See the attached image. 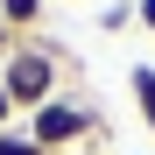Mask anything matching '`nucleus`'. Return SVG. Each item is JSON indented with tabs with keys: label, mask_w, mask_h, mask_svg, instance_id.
<instances>
[{
	"label": "nucleus",
	"mask_w": 155,
	"mask_h": 155,
	"mask_svg": "<svg viewBox=\"0 0 155 155\" xmlns=\"http://www.w3.org/2000/svg\"><path fill=\"white\" fill-rule=\"evenodd\" d=\"M134 21H141V28L155 35V0H134Z\"/></svg>",
	"instance_id": "423d86ee"
},
{
	"label": "nucleus",
	"mask_w": 155,
	"mask_h": 155,
	"mask_svg": "<svg viewBox=\"0 0 155 155\" xmlns=\"http://www.w3.org/2000/svg\"><path fill=\"white\" fill-rule=\"evenodd\" d=\"M127 92H134V113H141V127L155 134V64H134V71H127Z\"/></svg>",
	"instance_id": "7ed1b4c3"
},
{
	"label": "nucleus",
	"mask_w": 155,
	"mask_h": 155,
	"mask_svg": "<svg viewBox=\"0 0 155 155\" xmlns=\"http://www.w3.org/2000/svg\"><path fill=\"white\" fill-rule=\"evenodd\" d=\"M21 113H14V99H7V85H0V127H14Z\"/></svg>",
	"instance_id": "0eeeda50"
},
{
	"label": "nucleus",
	"mask_w": 155,
	"mask_h": 155,
	"mask_svg": "<svg viewBox=\"0 0 155 155\" xmlns=\"http://www.w3.org/2000/svg\"><path fill=\"white\" fill-rule=\"evenodd\" d=\"M0 155H42V141L28 134V120H14V127H0Z\"/></svg>",
	"instance_id": "39448f33"
},
{
	"label": "nucleus",
	"mask_w": 155,
	"mask_h": 155,
	"mask_svg": "<svg viewBox=\"0 0 155 155\" xmlns=\"http://www.w3.org/2000/svg\"><path fill=\"white\" fill-rule=\"evenodd\" d=\"M28 134L42 141V155H64V148H78V141H92V134H99V113H92L78 92H57L49 106L28 113Z\"/></svg>",
	"instance_id": "f03ea898"
},
{
	"label": "nucleus",
	"mask_w": 155,
	"mask_h": 155,
	"mask_svg": "<svg viewBox=\"0 0 155 155\" xmlns=\"http://www.w3.org/2000/svg\"><path fill=\"white\" fill-rule=\"evenodd\" d=\"M57 78H64L57 42H35V35H21L7 57H0V85H7V99H14V113H21V120H28L35 106H49V99H57Z\"/></svg>",
	"instance_id": "f257e3e1"
},
{
	"label": "nucleus",
	"mask_w": 155,
	"mask_h": 155,
	"mask_svg": "<svg viewBox=\"0 0 155 155\" xmlns=\"http://www.w3.org/2000/svg\"><path fill=\"white\" fill-rule=\"evenodd\" d=\"M49 0H0V21H7L14 35H35V21H42Z\"/></svg>",
	"instance_id": "20e7f679"
},
{
	"label": "nucleus",
	"mask_w": 155,
	"mask_h": 155,
	"mask_svg": "<svg viewBox=\"0 0 155 155\" xmlns=\"http://www.w3.org/2000/svg\"><path fill=\"white\" fill-rule=\"evenodd\" d=\"M14 42H21V35H14V28H7V21H0V57H7V49H14Z\"/></svg>",
	"instance_id": "6e6552de"
}]
</instances>
